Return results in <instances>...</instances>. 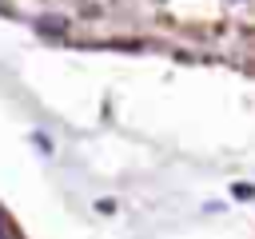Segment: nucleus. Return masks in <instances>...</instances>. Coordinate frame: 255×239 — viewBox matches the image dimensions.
I'll return each instance as SVG.
<instances>
[{
  "label": "nucleus",
  "instance_id": "1",
  "mask_svg": "<svg viewBox=\"0 0 255 239\" xmlns=\"http://www.w3.org/2000/svg\"><path fill=\"white\" fill-rule=\"evenodd\" d=\"M231 195H235V199H251V195H255V187H251V183H235V187H231Z\"/></svg>",
  "mask_w": 255,
  "mask_h": 239
}]
</instances>
